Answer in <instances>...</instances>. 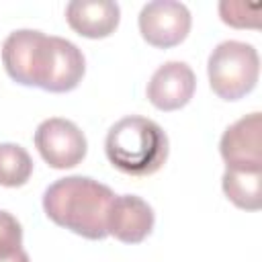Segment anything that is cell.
<instances>
[{"mask_svg": "<svg viewBox=\"0 0 262 262\" xmlns=\"http://www.w3.org/2000/svg\"><path fill=\"white\" fill-rule=\"evenodd\" d=\"M115 192L90 176H66L43 192L45 215L86 239H104L106 217Z\"/></svg>", "mask_w": 262, "mask_h": 262, "instance_id": "1", "label": "cell"}, {"mask_svg": "<svg viewBox=\"0 0 262 262\" xmlns=\"http://www.w3.org/2000/svg\"><path fill=\"white\" fill-rule=\"evenodd\" d=\"M108 162L129 176H149L158 172L168 158V135L151 119L123 117L104 139Z\"/></svg>", "mask_w": 262, "mask_h": 262, "instance_id": "2", "label": "cell"}, {"mask_svg": "<svg viewBox=\"0 0 262 262\" xmlns=\"http://www.w3.org/2000/svg\"><path fill=\"white\" fill-rule=\"evenodd\" d=\"M211 90L223 100H239L254 90L260 76V57L254 45L244 41L219 43L207 61Z\"/></svg>", "mask_w": 262, "mask_h": 262, "instance_id": "3", "label": "cell"}, {"mask_svg": "<svg viewBox=\"0 0 262 262\" xmlns=\"http://www.w3.org/2000/svg\"><path fill=\"white\" fill-rule=\"evenodd\" d=\"M51 35L35 29L12 31L2 43V63L6 74L23 84L43 88L51 61Z\"/></svg>", "mask_w": 262, "mask_h": 262, "instance_id": "4", "label": "cell"}, {"mask_svg": "<svg viewBox=\"0 0 262 262\" xmlns=\"http://www.w3.org/2000/svg\"><path fill=\"white\" fill-rule=\"evenodd\" d=\"M35 147L41 158L55 170L78 166L86 158V135L82 129L61 117H51L39 123L35 131Z\"/></svg>", "mask_w": 262, "mask_h": 262, "instance_id": "5", "label": "cell"}, {"mask_svg": "<svg viewBox=\"0 0 262 262\" xmlns=\"http://www.w3.org/2000/svg\"><path fill=\"white\" fill-rule=\"evenodd\" d=\"M141 37L160 49L180 45L192 25L190 10L176 0H154L147 2L139 12Z\"/></svg>", "mask_w": 262, "mask_h": 262, "instance_id": "6", "label": "cell"}, {"mask_svg": "<svg viewBox=\"0 0 262 262\" xmlns=\"http://www.w3.org/2000/svg\"><path fill=\"white\" fill-rule=\"evenodd\" d=\"M219 151L227 168L262 170V117L250 113L229 125L219 141Z\"/></svg>", "mask_w": 262, "mask_h": 262, "instance_id": "7", "label": "cell"}, {"mask_svg": "<svg viewBox=\"0 0 262 262\" xmlns=\"http://www.w3.org/2000/svg\"><path fill=\"white\" fill-rule=\"evenodd\" d=\"M196 88L194 72L184 61H166L147 82V100L160 111H178L190 102Z\"/></svg>", "mask_w": 262, "mask_h": 262, "instance_id": "8", "label": "cell"}, {"mask_svg": "<svg viewBox=\"0 0 262 262\" xmlns=\"http://www.w3.org/2000/svg\"><path fill=\"white\" fill-rule=\"evenodd\" d=\"M154 209L137 194L115 196L106 217L108 235L123 244H139L154 229Z\"/></svg>", "mask_w": 262, "mask_h": 262, "instance_id": "9", "label": "cell"}, {"mask_svg": "<svg viewBox=\"0 0 262 262\" xmlns=\"http://www.w3.org/2000/svg\"><path fill=\"white\" fill-rule=\"evenodd\" d=\"M66 20L86 39H104L119 27L121 8L113 0H72L66 6Z\"/></svg>", "mask_w": 262, "mask_h": 262, "instance_id": "10", "label": "cell"}, {"mask_svg": "<svg viewBox=\"0 0 262 262\" xmlns=\"http://www.w3.org/2000/svg\"><path fill=\"white\" fill-rule=\"evenodd\" d=\"M51 61L43 90L47 92H70L74 90L86 72V61L78 45L63 37L51 35Z\"/></svg>", "mask_w": 262, "mask_h": 262, "instance_id": "11", "label": "cell"}, {"mask_svg": "<svg viewBox=\"0 0 262 262\" xmlns=\"http://www.w3.org/2000/svg\"><path fill=\"white\" fill-rule=\"evenodd\" d=\"M221 186L235 207L246 211H258L262 207V170L225 168Z\"/></svg>", "mask_w": 262, "mask_h": 262, "instance_id": "12", "label": "cell"}, {"mask_svg": "<svg viewBox=\"0 0 262 262\" xmlns=\"http://www.w3.org/2000/svg\"><path fill=\"white\" fill-rule=\"evenodd\" d=\"M33 160L18 143H0V186L16 188L29 182Z\"/></svg>", "mask_w": 262, "mask_h": 262, "instance_id": "13", "label": "cell"}, {"mask_svg": "<svg viewBox=\"0 0 262 262\" xmlns=\"http://www.w3.org/2000/svg\"><path fill=\"white\" fill-rule=\"evenodd\" d=\"M260 4L248 2H219V16L225 25L235 29H258L260 27Z\"/></svg>", "mask_w": 262, "mask_h": 262, "instance_id": "14", "label": "cell"}, {"mask_svg": "<svg viewBox=\"0 0 262 262\" xmlns=\"http://www.w3.org/2000/svg\"><path fill=\"white\" fill-rule=\"evenodd\" d=\"M23 248V227L18 219L0 209V256H8Z\"/></svg>", "mask_w": 262, "mask_h": 262, "instance_id": "15", "label": "cell"}, {"mask_svg": "<svg viewBox=\"0 0 262 262\" xmlns=\"http://www.w3.org/2000/svg\"><path fill=\"white\" fill-rule=\"evenodd\" d=\"M0 262H31V260H29V254L20 248V250H16L8 256H0Z\"/></svg>", "mask_w": 262, "mask_h": 262, "instance_id": "16", "label": "cell"}]
</instances>
